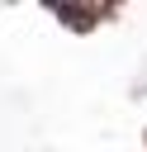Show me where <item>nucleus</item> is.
I'll return each mask as SVG.
<instances>
[{
  "instance_id": "f257e3e1",
  "label": "nucleus",
  "mask_w": 147,
  "mask_h": 152,
  "mask_svg": "<svg viewBox=\"0 0 147 152\" xmlns=\"http://www.w3.org/2000/svg\"><path fill=\"white\" fill-rule=\"evenodd\" d=\"M57 14H62L66 24H76V28H90V24H95V14H81V10H57Z\"/></svg>"
}]
</instances>
